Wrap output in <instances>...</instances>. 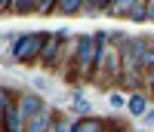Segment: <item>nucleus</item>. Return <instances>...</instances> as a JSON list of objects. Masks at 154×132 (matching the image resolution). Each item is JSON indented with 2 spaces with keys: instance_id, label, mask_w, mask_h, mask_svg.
I'll return each instance as SVG.
<instances>
[{
  "instance_id": "f03ea898",
  "label": "nucleus",
  "mask_w": 154,
  "mask_h": 132,
  "mask_svg": "<svg viewBox=\"0 0 154 132\" xmlns=\"http://www.w3.org/2000/svg\"><path fill=\"white\" fill-rule=\"evenodd\" d=\"M46 43V31H31V34H19L12 43V62L22 64H37L40 62V49Z\"/></svg>"
},
{
  "instance_id": "2eb2a0df",
  "label": "nucleus",
  "mask_w": 154,
  "mask_h": 132,
  "mask_svg": "<svg viewBox=\"0 0 154 132\" xmlns=\"http://www.w3.org/2000/svg\"><path fill=\"white\" fill-rule=\"evenodd\" d=\"M108 101H111V108H123V104H126V101L117 95V92H108Z\"/></svg>"
},
{
  "instance_id": "0eeeda50",
  "label": "nucleus",
  "mask_w": 154,
  "mask_h": 132,
  "mask_svg": "<svg viewBox=\"0 0 154 132\" xmlns=\"http://www.w3.org/2000/svg\"><path fill=\"white\" fill-rule=\"evenodd\" d=\"M74 132H108V126L102 120H96V117H83V120L74 123Z\"/></svg>"
},
{
  "instance_id": "4468645a",
  "label": "nucleus",
  "mask_w": 154,
  "mask_h": 132,
  "mask_svg": "<svg viewBox=\"0 0 154 132\" xmlns=\"http://www.w3.org/2000/svg\"><path fill=\"white\" fill-rule=\"evenodd\" d=\"M74 108H77V111H86V114H89V101H86L83 95H74Z\"/></svg>"
},
{
  "instance_id": "20e7f679",
  "label": "nucleus",
  "mask_w": 154,
  "mask_h": 132,
  "mask_svg": "<svg viewBox=\"0 0 154 132\" xmlns=\"http://www.w3.org/2000/svg\"><path fill=\"white\" fill-rule=\"evenodd\" d=\"M56 111L53 108H49V104H43V108L40 111H37L34 117H31V120L28 123H25V132H53V126H56Z\"/></svg>"
},
{
  "instance_id": "f8f14e48",
  "label": "nucleus",
  "mask_w": 154,
  "mask_h": 132,
  "mask_svg": "<svg viewBox=\"0 0 154 132\" xmlns=\"http://www.w3.org/2000/svg\"><path fill=\"white\" fill-rule=\"evenodd\" d=\"M53 132H74V123H68L65 117H56V126H53Z\"/></svg>"
},
{
  "instance_id": "f3484780",
  "label": "nucleus",
  "mask_w": 154,
  "mask_h": 132,
  "mask_svg": "<svg viewBox=\"0 0 154 132\" xmlns=\"http://www.w3.org/2000/svg\"><path fill=\"white\" fill-rule=\"evenodd\" d=\"M148 22H154V0H148Z\"/></svg>"
},
{
  "instance_id": "dca6fc26",
  "label": "nucleus",
  "mask_w": 154,
  "mask_h": 132,
  "mask_svg": "<svg viewBox=\"0 0 154 132\" xmlns=\"http://www.w3.org/2000/svg\"><path fill=\"white\" fill-rule=\"evenodd\" d=\"M56 3H49V0H43V3H37V12H53Z\"/></svg>"
},
{
  "instance_id": "9b49d317",
  "label": "nucleus",
  "mask_w": 154,
  "mask_h": 132,
  "mask_svg": "<svg viewBox=\"0 0 154 132\" xmlns=\"http://www.w3.org/2000/svg\"><path fill=\"white\" fill-rule=\"evenodd\" d=\"M133 9V0H117V3H108V12L111 16H130Z\"/></svg>"
},
{
  "instance_id": "1a4fd4ad",
  "label": "nucleus",
  "mask_w": 154,
  "mask_h": 132,
  "mask_svg": "<svg viewBox=\"0 0 154 132\" xmlns=\"http://www.w3.org/2000/svg\"><path fill=\"white\" fill-rule=\"evenodd\" d=\"M130 22H148V0H139V3H133L130 16H126Z\"/></svg>"
},
{
  "instance_id": "6e6552de",
  "label": "nucleus",
  "mask_w": 154,
  "mask_h": 132,
  "mask_svg": "<svg viewBox=\"0 0 154 132\" xmlns=\"http://www.w3.org/2000/svg\"><path fill=\"white\" fill-rule=\"evenodd\" d=\"M56 12H59V16H74V12H83V3H80V0H59Z\"/></svg>"
},
{
  "instance_id": "423d86ee",
  "label": "nucleus",
  "mask_w": 154,
  "mask_h": 132,
  "mask_svg": "<svg viewBox=\"0 0 154 132\" xmlns=\"http://www.w3.org/2000/svg\"><path fill=\"white\" fill-rule=\"evenodd\" d=\"M126 111H130L133 117L148 114V98H145V92H133V95L126 98Z\"/></svg>"
},
{
  "instance_id": "a211bd4d",
  "label": "nucleus",
  "mask_w": 154,
  "mask_h": 132,
  "mask_svg": "<svg viewBox=\"0 0 154 132\" xmlns=\"http://www.w3.org/2000/svg\"><path fill=\"white\" fill-rule=\"evenodd\" d=\"M145 120H151V123H154V108H148V114H145Z\"/></svg>"
},
{
  "instance_id": "9d476101",
  "label": "nucleus",
  "mask_w": 154,
  "mask_h": 132,
  "mask_svg": "<svg viewBox=\"0 0 154 132\" xmlns=\"http://www.w3.org/2000/svg\"><path fill=\"white\" fill-rule=\"evenodd\" d=\"M16 98H19L16 92H9V89L0 86V123H3V117H6V111H9V104L16 101Z\"/></svg>"
},
{
  "instance_id": "f257e3e1",
  "label": "nucleus",
  "mask_w": 154,
  "mask_h": 132,
  "mask_svg": "<svg viewBox=\"0 0 154 132\" xmlns=\"http://www.w3.org/2000/svg\"><path fill=\"white\" fill-rule=\"evenodd\" d=\"M93 80L102 83V86H108V83H120V46H117V43H111V46L105 43V46H102Z\"/></svg>"
},
{
  "instance_id": "7ed1b4c3",
  "label": "nucleus",
  "mask_w": 154,
  "mask_h": 132,
  "mask_svg": "<svg viewBox=\"0 0 154 132\" xmlns=\"http://www.w3.org/2000/svg\"><path fill=\"white\" fill-rule=\"evenodd\" d=\"M68 46V34L65 31H46V43L40 49V64L46 71H59L62 68V49Z\"/></svg>"
},
{
  "instance_id": "39448f33",
  "label": "nucleus",
  "mask_w": 154,
  "mask_h": 132,
  "mask_svg": "<svg viewBox=\"0 0 154 132\" xmlns=\"http://www.w3.org/2000/svg\"><path fill=\"white\" fill-rule=\"evenodd\" d=\"M0 132H25V117H22V111H19V104H16V101L9 104V111H6V117H3V123H0Z\"/></svg>"
},
{
  "instance_id": "ddd939ff",
  "label": "nucleus",
  "mask_w": 154,
  "mask_h": 132,
  "mask_svg": "<svg viewBox=\"0 0 154 132\" xmlns=\"http://www.w3.org/2000/svg\"><path fill=\"white\" fill-rule=\"evenodd\" d=\"M12 12H37V3H12Z\"/></svg>"
}]
</instances>
